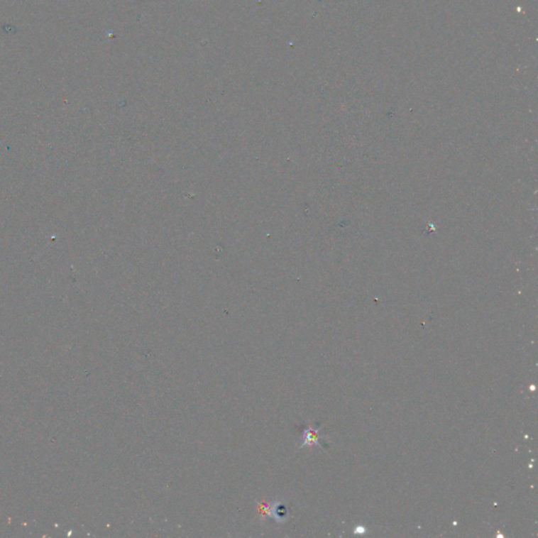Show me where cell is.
<instances>
[{
  "instance_id": "1",
  "label": "cell",
  "mask_w": 538,
  "mask_h": 538,
  "mask_svg": "<svg viewBox=\"0 0 538 538\" xmlns=\"http://www.w3.org/2000/svg\"><path fill=\"white\" fill-rule=\"evenodd\" d=\"M258 514H259L261 520L271 517L278 524H284L288 520L287 506L283 502H280V500H275V502H273L270 505L266 504V503H261L258 506Z\"/></svg>"
},
{
  "instance_id": "2",
  "label": "cell",
  "mask_w": 538,
  "mask_h": 538,
  "mask_svg": "<svg viewBox=\"0 0 538 538\" xmlns=\"http://www.w3.org/2000/svg\"><path fill=\"white\" fill-rule=\"evenodd\" d=\"M319 439H320V437H319L318 430L312 429V428H306V429H304L303 433V443H302L300 448L319 445Z\"/></svg>"
}]
</instances>
